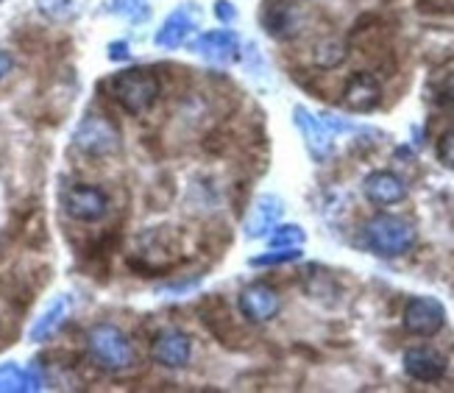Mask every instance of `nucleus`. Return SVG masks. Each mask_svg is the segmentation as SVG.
<instances>
[{"mask_svg":"<svg viewBox=\"0 0 454 393\" xmlns=\"http://www.w3.org/2000/svg\"><path fill=\"white\" fill-rule=\"evenodd\" d=\"M104 90L123 112L143 114L156 104V98L162 92V82L151 67H126L109 75L104 82Z\"/></svg>","mask_w":454,"mask_h":393,"instance_id":"obj_1","label":"nucleus"},{"mask_svg":"<svg viewBox=\"0 0 454 393\" xmlns=\"http://www.w3.org/2000/svg\"><path fill=\"white\" fill-rule=\"evenodd\" d=\"M87 349L95 365L109 371V374H121L137 363V351L129 335L114 324H95L87 335Z\"/></svg>","mask_w":454,"mask_h":393,"instance_id":"obj_2","label":"nucleus"},{"mask_svg":"<svg viewBox=\"0 0 454 393\" xmlns=\"http://www.w3.org/2000/svg\"><path fill=\"white\" fill-rule=\"evenodd\" d=\"M365 246L380 257H399L416 243V226L399 215H377L363 229Z\"/></svg>","mask_w":454,"mask_h":393,"instance_id":"obj_3","label":"nucleus"},{"mask_svg":"<svg viewBox=\"0 0 454 393\" xmlns=\"http://www.w3.org/2000/svg\"><path fill=\"white\" fill-rule=\"evenodd\" d=\"M73 145L87 156H112L121 148V129L106 114H87L73 134Z\"/></svg>","mask_w":454,"mask_h":393,"instance_id":"obj_4","label":"nucleus"},{"mask_svg":"<svg viewBox=\"0 0 454 393\" xmlns=\"http://www.w3.org/2000/svg\"><path fill=\"white\" fill-rule=\"evenodd\" d=\"M65 212L78 224H95L109 212V195L95 185H73L65 190Z\"/></svg>","mask_w":454,"mask_h":393,"instance_id":"obj_5","label":"nucleus"},{"mask_svg":"<svg viewBox=\"0 0 454 393\" xmlns=\"http://www.w3.org/2000/svg\"><path fill=\"white\" fill-rule=\"evenodd\" d=\"M446 324V310L438 299L432 296H416L410 299L404 307V329L410 335L419 338H432L438 335Z\"/></svg>","mask_w":454,"mask_h":393,"instance_id":"obj_6","label":"nucleus"},{"mask_svg":"<svg viewBox=\"0 0 454 393\" xmlns=\"http://www.w3.org/2000/svg\"><path fill=\"white\" fill-rule=\"evenodd\" d=\"M199 26H201V9L195 4H184L165 20L160 31H156V45L165 51L182 48L187 39L199 31Z\"/></svg>","mask_w":454,"mask_h":393,"instance_id":"obj_7","label":"nucleus"},{"mask_svg":"<svg viewBox=\"0 0 454 393\" xmlns=\"http://www.w3.org/2000/svg\"><path fill=\"white\" fill-rule=\"evenodd\" d=\"M240 316L251 324H265L270 318L279 316L282 302H279V293H276L270 285L265 282H254L240 293Z\"/></svg>","mask_w":454,"mask_h":393,"instance_id":"obj_8","label":"nucleus"},{"mask_svg":"<svg viewBox=\"0 0 454 393\" xmlns=\"http://www.w3.org/2000/svg\"><path fill=\"white\" fill-rule=\"evenodd\" d=\"M192 355V341L182 329H162L151 343V358L165 368H184Z\"/></svg>","mask_w":454,"mask_h":393,"instance_id":"obj_9","label":"nucleus"},{"mask_svg":"<svg viewBox=\"0 0 454 393\" xmlns=\"http://www.w3.org/2000/svg\"><path fill=\"white\" fill-rule=\"evenodd\" d=\"M190 51L209 59L215 65H229L240 56V39H237L234 31L215 28V31H204L201 36H195L190 43Z\"/></svg>","mask_w":454,"mask_h":393,"instance_id":"obj_10","label":"nucleus"},{"mask_svg":"<svg viewBox=\"0 0 454 393\" xmlns=\"http://www.w3.org/2000/svg\"><path fill=\"white\" fill-rule=\"evenodd\" d=\"M404 371L419 382H438L446 374V358L429 346H416L404 351Z\"/></svg>","mask_w":454,"mask_h":393,"instance_id":"obj_11","label":"nucleus"},{"mask_svg":"<svg viewBox=\"0 0 454 393\" xmlns=\"http://www.w3.org/2000/svg\"><path fill=\"white\" fill-rule=\"evenodd\" d=\"M282 212H285V204L276 199V195H270V193L260 195V199L254 201V207L248 209V218L243 224L246 238L256 240V238H265V234H270L276 221L282 218Z\"/></svg>","mask_w":454,"mask_h":393,"instance_id":"obj_12","label":"nucleus"},{"mask_svg":"<svg viewBox=\"0 0 454 393\" xmlns=\"http://www.w3.org/2000/svg\"><path fill=\"white\" fill-rule=\"evenodd\" d=\"M363 190H365V199L377 207H390V204H399L407 199V185L390 170L371 173L363 185Z\"/></svg>","mask_w":454,"mask_h":393,"instance_id":"obj_13","label":"nucleus"},{"mask_svg":"<svg viewBox=\"0 0 454 393\" xmlns=\"http://www.w3.org/2000/svg\"><path fill=\"white\" fill-rule=\"evenodd\" d=\"M343 104L354 112H371L382 101V87L380 82L373 78L371 73H357L351 75V82L346 84V92H343Z\"/></svg>","mask_w":454,"mask_h":393,"instance_id":"obj_14","label":"nucleus"},{"mask_svg":"<svg viewBox=\"0 0 454 393\" xmlns=\"http://www.w3.org/2000/svg\"><path fill=\"white\" fill-rule=\"evenodd\" d=\"M301 9L295 4H287V0H282V4L276 6H268L265 12V28L268 34L279 36V39H287V36H295L301 31Z\"/></svg>","mask_w":454,"mask_h":393,"instance_id":"obj_15","label":"nucleus"},{"mask_svg":"<svg viewBox=\"0 0 454 393\" xmlns=\"http://www.w3.org/2000/svg\"><path fill=\"white\" fill-rule=\"evenodd\" d=\"M45 385L43 371L36 365L20 368L17 363L0 365V393H14V390H39Z\"/></svg>","mask_w":454,"mask_h":393,"instance_id":"obj_16","label":"nucleus"},{"mask_svg":"<svg viewBox=\"0 0 454 393\" xmlns=\"http://www.w3.org/2000/svg\"><path fill=\"white\" fill-rule=\"evenodd\" d=\"M295 123H299L309 151L318 156V160H324V156L332 151V134H329L326 123L315 121V117L309 112H304V109H295Z\"/></svg>","mask_w":454,"mask_h":393,"instance_id":"obj_17","label":"nucleus"},{"mask_svg":"<svg viewBox=\"0 0 454 393\" xmlns=\"http://www.w3.org/2000/svg\"><path fill=\"white\" fill-rule=\"evenodd\" d=\"M67 312H70V299H67V296L53 299V302L48 304V310L43 312V316H39V318L34 321V326H31V332H28V338H31L34 343L48 341V338L53 335V332L65 324Z\"/></svg>","mask_w":454,"mask_h":393,"instance_id":"obj_18","label":"nucleus"},{"mask_svg":"<svg viewBox=\"0 0 454 393\" xmlns=\"http://www.w3.org/2000/svg\"><path fill=\"white\" fill-rule=\"evenodd\" d=\"M307 240V234L301 232V226L287 224V226H273L270 229V246L273 248H295Z\"/></svg>","mask_w":454,"mask_h":393,"instance_id":"obj_19","label":"nucleus"},{"mask_svg":"<svg viewBox=\"0 0 454 393\" xmlns=\"http://www.w3.org/2000/svg\"><path fill=\"white\" fill-rule=\"evenodd\" d=\"M36 6L51 20H70L82 9V0H36Z\"/></svg>","mask_w":454,"mask_h":393,"instance_id":"obj_20","label":"nucleus"},{"mask_svg":"<svg viewBox=\"0 0 454 393\" xmlns=\"http://www.w3.org/2000/svg\"><path fill=\"white\" fill-rule=\"evenodd\" d=\"M106 12H112V14H123V17L134 20V23H137V20H145V17L151 14L148 0H109Z\"/></svg>","mask_w":454,"mask_h":393,"instance_id":"obj_21","label":"nucleus"},{"mask_svg":"<svg viewBox=\"0 0 454 393\" xmlns=\"http://www.w3.org/2000/svg\"><path fill=\"white\" fill-rule=\"evenodd\" d=\"M343 56H346V51H343V45L340 43H321L318 48H315V65L318 67H334V65H340L343 62Z\"/></svg>","mask_w":454,"mask_h":393,"instance_id":"obj_22","label":"nucleus"},{"mask_svg":"<svg viewBox=\"0 0 454 393\" xmlns=\"http://www.w3.org/2000/svg\"><path fill=\"white\" fill-rule=\"evenodd\" d=\"M299 257H301L299 246H295V248H273L268 254H260V257H254L251 265H282V263H293V260H299Z\"/></svg>","mask_w":454,"mask_h":393,"instance_id":"obj_23","label":"nucleus"},{"mask_svg":"<svg viewBox=\"0 0 454 393\" xmlns=\"http://www.w3.org/2000/svg\"><path fill=\"white\" fill-rule=\"evenodd\" d=\"M438 160H441L446 168L454 170V129L446 131V134L441 137V140H438Z\"/></svg>","mask_w":454,"mask_h":393,"instance_id":"obj_24","label":"nucleus"},{"mask_svg":"<svg viewBox=\"0 0 454 393\" xmlns=\"http://www.w3.org/2000/svg\"><path fill=\"white\" fill-rule=\"evenodd\" d=\"M215 14H218L223 23H231V20L237 17V12L231 9V4L229 0H218V4H215Z\"/></svg>","mask_w":454,"mask_h":393,"instance_id":"obj_25","label":"nucleus"},{"mask_svg":"<svg viewBox=\"0 0 454 393\" xmlns=\"http://www.w3.org/2000/svg\"><path fill=\"white\" fill-rule=\"evenodd\" d=\"M12 73V56L6 51H0V82Z\"/></svg>","mask_w":454,"mask_h":393,"instance_id":"obj_26","label":"nucleus"},{"mask_svg":"<svg viewBox=\"0 0 454 393\" xmlns=\"http://www.w3.org/2000/svg\"><path fill=\"white\" fill-rule=\"evenodd\" d=\"M109 56H112V59H129V45H126V43H114Z\"/></svg>","mask_w":454,"mask_h":393,"instance_id":"obj_27","label":"nucleus"},{"mask_svg":"<svg viewBox=\"0 0 454 393\" xmlns=\"http://www.w3.org/2000/svg\"><path fill=\"white\" fill-rule=\"evenodd\" d=\"M0 4H4V0H0Z\"/></svg>","mask_w":454,"mask_h":393,"instance_id":"obj_28","label":"nucleus"}]
</instances>
